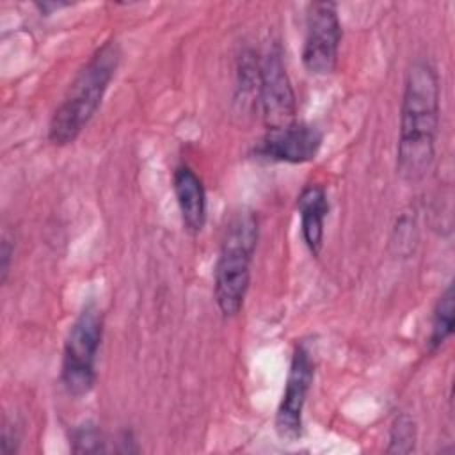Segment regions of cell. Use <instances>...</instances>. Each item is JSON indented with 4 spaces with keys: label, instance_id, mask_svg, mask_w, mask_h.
Wrapping results in <instances>:
<instances>
[{
    "label": "cell",
    "instance_id": "obj_1",
    "mask_svg": "<svg viewBox=\"0 0 455 455\" xmlns=\"http://www.w3.org/2000/svg\"><path fill=\"white\" fill-rule=\"evenodd\" d=\"M439 98L441 87L435 68L427 59L414 60L403 82L396 148V172L409 183L423 180L434 164Z\"/></svg>",
    "mask_w": 455,
    "mask_h": 455
},
{
    "label": "cell",
    "instance_id": "obj_2",
    "mask_svg": "<svg viewBox=\"0 0 455 455\" xmlns=\"http://www.w3.org/2000/svg\"><path fill=\"white\" fill-rule=\"evenodd\" d=\"M119 62L121 48L114 39L103 43L89 57L71 82L64 100L52 114L48 124V140L52 144L66 146L78 139L98 112Z\"/></svg>",
    "mask_w": 455,
    "mask_h": 455
},
{
    "label": "cell",
    "instance_id": "obj_3",
    "mask_svg": "<svg viewBox=\"0 0 455 455\" xmlns=\"http://www.w3.org/2000/svg\"><path fill=\"white\" fill-rule=\"evenodd\" d=\"M258 236L259 224L252 212L235 213L226 226L213 279L215 302L224 316L238 315L243 306Z\"/></svg>",
    "mask_w": 455,
    "mask_h": 455
},
{
    "label": "cell",
    "instance_id": "obj_4",
    "mask_svg": "<svg viewBox=\"0 0 455 455\" xmlns=\"http://www.w3.org/2000/svg\"><path fill=\"white\" fill-rule=\"evenodd\" d=\"M103 338V313L92 302L85 304L64 341L60 384L73 398L89 395L96 384V359Z\"/></svg>",
    "mask_w": 455,
    "mask_h": 455
},
{
    "label": "cell",
    "instance_id": "obj_5",
    "mask_svg": "<svg viewBox=\"0 0 455 455\" xmlns=\"http://www.w3.org/2000/svg\"><path fill=\"white\" fill-rule=\"evenodd\" d=\"M341 23L334 2H313L306 12L302 66L311 75H329L338 64Z\"/></svg>",
    "mask_w": 455,
    "mask_h": 455
},
{
    "label": "cell",
    "instance_id": "obj_6",
    "mask_svg": "<svg viewBox=\"0 0 455 455\" xmlns=\"http://www.w3.org/2000/svg\"><path fill=\"white\" fill-rule=\"evenodd\" d=\"M315 377V357L306 341L295 345L290 370L284 384L283 396L279 400L274 427L279 439L295 443L302 435V416L307 393Z\"/></svg>",
    "mask_w": 455,
    "mask_h": 455
},
{
    "label": "cell",
    "instance_id": "obj_7",
    "mask_svg": "<svg viewBox=\"0 0 455 455\" xmlns=\"http://www.w3.org/2000/svg\"><path fill=\"white\" fill-rule=\"evenodd\" d=\"M258 96L267 128H277L293 123L295 94L283 62L281 46L277 43H272L258 60Z\"/></svg>",
    "mask_w": 455,
    "mask_h": 455
},
{
    "label": "cell",
    "instance_id": "obj_8",
    "mask_svg": "<svg viewBox=\"0 0 455 455\" xmlns=\"http://www.w3.org/2000/svg\"><path fill=\"white\" fill-rule=\"evenodd\" d=\"M323 142L320 128L309 123L293 121L284 126L267 128L265 135L254 144L252 155L265 162L306 164L316 158Z\"/></svg>",
    "mask_w": 455,
    "mask_h": 455
},
{
    "label": "cell",
    "instance_id": "obj_9",
    "mask_svg": "<svg viewBox=\"0 0 455 455\" xmlns=\"http://www.w3.org/2000/svg\"><path fill=\"white\" fill-rule=\"evenodd\" d=\"M172 190L183 226L192 235L201 233L206 224V190L201 178L188 165H180L172 174Z\"/></svg>",
    "mask_w": 455,
    "mask_h": 455
},
{
    "label": "cell",
    "instance_id": "obj_10",
    "mask_svg": "<svg viewBox=\"0 0 455 455\" xmlns=\"http://www.w3.org/2000/svg\"><path fill=\"white\" fill-rule=\"evenodd\" d=\"M300 233L306 247L318 256L323 245V222L329 213V199L322 185H307L297 197Z\"/></svg>",
    "mask_w": 455,
    "mask_h": 455
},
{
    "label": "cell",
    "instance_id": "obj_11",
    "mask_svg": "<svg viewBox=\"0 0 455 455\" xmlns=\"http://www.w3.org/2000/svg\"><path fill=\"white\" fill-rule=\"evenodd\" d=\"M453 323H455V293L453 284H448L446 290L439 295L434 311H432V322H430V334H428V350L435 352L439 350L453 334Z\"/></svg>",
    "mask_w": 455,
    "mask_h": 455
},
{
    "label": "cell",
    "instance_id": "obj_12",
    "mask_svg": "<svg viewBox=\"0 0 455 455\" xmlns=\"http://www.w3.org/2000/svg\"><path fill=\"white\" fill-rule=\"evenodd\" d=\"M69 446H71L73 453L107 451V441H105L101 430L91 421H84V423L73 427V430L69 434Z\"/></svg>",
    "mask_w": 455,
    "mask_h": 455
},
{
    "label": "cell",
    "instance_id": "obj_13",
    "mask_svg": "<svg viewBox=\"0 0 455 455\" xmlns=\"http://www.w3.org/2000/svg\"><path fill=\"white\" fill-rule=\"evenodd\" d=\"M416 444V423L407 412H400L389 430L387 453H411Z\"/></svg>",
    "mask_w": 455,
    "mask_h": 455
},
{
    "label": "cell",
    "instance_id": "obj_14",
    "mask_svg": "<svg viewBox=\"0 0 455 455\" xmlns=\"http://www.w3.org/2000/svg\"><path fill=\"white\" fill-rule=\"evenodd\" d=\"M20 446V434L14 425L4 421L2 435H0V451L2 455H12L18 451Z\"/></svg>",
    "mask_w": 455,
    "mask_h": 455
},
{
    "label": "cell",
    "instance_id": "obj_15",
    "mask_svg": "<svg viewBox=\"0 0 455 455\" xmlns=\"http://www.w3.org/2000/svg\"><path fill=\"white\" fill-rule=\"evenodd\" d=\"M14 254V245L12 240L4 235L2 236V245H0V281L5 283L7 274H9V267H11V256Z\"/></svg>",
    "mask_w": 455,
    "mask_h": 455
},
{
    "label": "cell",
    "instance_id": "obj_16",
    "mask_svg": "<svg viewBox=\"0 0 455 455\" xmlns=\"http://www.w3.org/2000/svg\"><path fill=\"white\" fill-rule=\"evenodd\" d=\"M34 5H36V9H37L41 14L48 16V14H53V11L69 7L71 4H69V2H36Z\"/></svg>",
    "mask_w": 455,
    "mask_h": 455
}]
</instances>
